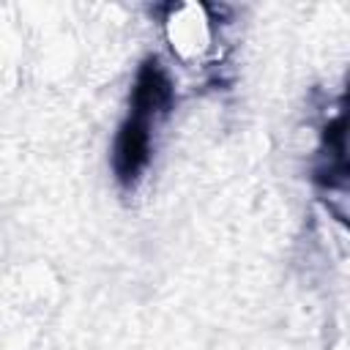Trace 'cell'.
<instances>
[{"instance_id":"6da1fadb","label":"cell","mask_w":350,"mask_h":350,"mask_svg":"<svg viewBox=\"0 0 350 350\" xmlns=\"http://www.w3.org/2000/svg\"><path fill=\"white\" fill-rule=\"evenodd\" d=\"M153 112L131 107L129 118L123 120L118 139H115V175L120 183L131 186L139 172L145 170L150 159V126H153Z\"/></svg>"}]
</instances>
